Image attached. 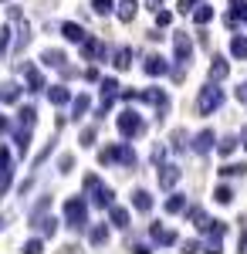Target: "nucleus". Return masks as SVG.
Segmentation results:
<instances>
[{"mask_svg": "<svg viewBox=\"0 0 247 254\" xmlns=\"http://www.w3.org/2000/svg\"><path fill=\"white\" fill-rule=\"evenodd\" d=\"M64 227L75 231V234H81V231L88 227V203H85L81 196H71V200L64 203Z\"/></svg>", "mask_w": 247, "mask_h": 254, "instance_id": "obj_1", "label": "nucleus"}, {"mask_svg": "<svg viewBox=\"0 0 247 254\" xmlns=\"http://www.w3.org/2000/svg\"><path fill=\"white\" fill-rule=\"evenodd\" d=\"M220 105H224V88L210 78L207 85L200 88V95H196V112H200V116H213Z\"/></svg>", "mask_w": 247, "mask_h": 254, "instance_id": "obj_2", "label": "nucleus"}, {"mask_svg": "<svg viewBox=\"0 0 247 254\" xmlns=\"http://www.w3.org/2000/svg\"><path fill=\"white\" fill-rule=\"evenodd\" d=\"M85 193L92 196V203H95V207H115V190L109 187V183H102L95 173L85 176Z\"/></svg>", "mask_w": 247, "mask_h": 254, "instance_id": "obj_3", "label": "nucleus"}, {"mask_svg": "<svg viewBox=\"0 0 247 254\" xmlns=\"http://www.w3.org/2000/svg\"><path fill=\"white\" fill-rule=\"evenodd\" d=\"M115 126H119L122 139H139L142 132H146V122H142V116H139L135 109H125V112H119Z\"/></svg>", "mask_w": 247, "mask_h": 254, "instance_id": "obj_4", "label": "nucleus"}, {"mask_svg": "<svg viewBox=\"0 0 247 254\" xmlns=\"http://www.w3.org/2000/svg\"><path fill=\"white\" fill-rule=\"evenodd\" d=\"M173 51H176V64H190V58H193V41H190V34H173Z\"/></svg>", "mask_w": 247, "mask_h": 254, "instance_id": "obj_5", "label": "nucleus"}, {"mask_svg": "<svg viewBox=\"0 0 247 254\" xmlns=\"http://www.w3.org/2000/svg\"><path fill=\"white\" fill-rule=\"evenodd\" d=\"M81 55H85V61H105V41L102 38H85L81 41Z\"/></svg>", "mask_w": 247, "mask_h": 254, "instance_id": "obj_6", "label": "nucleus"}, {"mask_svg": "<svg viewBox=\"0 0 247 254\" xmlns=\"http://www.w3.org/2000/svg\"><path fill=\"white\" fill-rule=\"evenodd\" d=\"M142 71H146L149 78H163V75H170V61L163 58V55H149L146 64H142Z\"/></svg>", "mask_w": 247, "mask_h": 254, "instance_id": "obj_7", "label": "nucleus"}, {"mask_svg": "<svg viewBox=\"0 0 247 254\" xmlns=\"http://www.w3.org/2000/svg\"><path fill=\"white\" fill-rule=\"evenodd\" d=\"M180 166H176V163H166V166H159V187H163V190H173V187H176V183H180Z\"/></svg>", "mask_w": 247, "mask_h": 254, "instance_id": "obj_8", "label": "nucleus"}, {"mask_svg": "<svg viewBox=\"0 0 247 254\" xmlns=\"http://www.w3.org/2000/svg\"><path fill=\"white\" fill-rule=\"evenodd\" d=\"M213 142H217V136H213V129H203V132H196V136H193V153L207 156L210 149H213Z\"/></svg>", "mask_w": 247, "mask_h": 254, "instance_id": "obj_9", "label": "nucleus"}, {"mask_svg": "<svg viewBox=\"0 0 247 254\" xmlns=\"http://www.w3.org/2000/svg\"><path fill=\"white\" fill-rule=\"evenodd\" d=\"M149 237L159 244V248H173V244H176V231H170V227H159V224H152V227H149Z\"/></svg>", "mask_w": 247, "mask_h": 254, "instance_id": "obj_10", "label": "nucleus"}, {"mask_svg": "<svg viewBox=\"0 0 247 254\" xmlns=\"http://www.w3.org/2000/svg\"><path fill=\"white\" fill-rule=\"evenodd\" d=\"M61 34L71 41V44H81V41L88 38V31H85L81 24H75V20H64V24H61Z\"/></svg>", "mask_w": 247, "mask_h": 254, "instance_id": "obj_11", "label": "nucleus"}, {"mask_svg": "<svg viewBox=\"0 0 247 254\" xmlns=\"http://www.w3.org/2000/svg\"><path fill=\"white\" fill-rule=\"evenodd\" d=\"M135 14H139V0H122V3L115 7V17L122 20V24H132Z\"/></svg>", "mask_w": 247, "mask_h": 254, "instance_id": "obj_12", "label": "nucleus"}, {"mask_svg": "<svg viewBox=\"0 0 247 254\" xmlns=\"http://www.w3.org/2000/svg\"><path fill=\"white\" fill-rule=\"evenodd\" d=\"M132 48L129 44H122V48H115V55H112V64L119 68V71H125V68H132Z\"/></svg>", "mask_w": 247, "mask_h": 254, "instance_id": "obj_13", "label": "nucleus"}, {"mask_svg": "<svg viewBox=\"0 0 247 254\" xmlns=\"http://www.w3.org/2000/svg\"><path fill=\"white\" fill-rule=\"evenodd\" d=\"M20 71H24V78H27V92H41V88H44V75H41L34 64H24Z\"/></svg>", "mask_w": 247, "mask_h": 254, "instance_id": "obj_14", "label": "nucleus"}, {"mask_svg": "<svg viewBox=\"0 0 247 254\" xmlns=\"http://www.w3.org/2000/svg\"><path fill=\"white\" fill-rule=\"evenodd\" d=\"M20 92H24V88H20L17 81H3V85H0V102H3V105H14L20 98Z\"/></svg>", "mask_w": 247, "mask_h": 254, "instance_id": "obj_15", "label": "nucleus"}, {"mask_svg": "<svg viewBox=\"0 0 247 254\" xmlns=\"http://www.w3.org/2000/svg\"><path fill=\"white\" fill-rule=\"evenodd\" d=\"M10 183V149L0 142V190Z\"/></svg>", "mask_w": 247, "mask_h": 254, "instance_id": "obj_16", "label": "nucleus"}, {"mask_svg": "<svg viewBox=\"0 0 247 254\" xmlns=\"http://www.w3.org/2000/svg\"><path fill=\"white\" fill-rule=\"evenodd\" d=\"M41 64H44V68H64V51H58V48H48V51L41 55Z\"/></svg>", "mask_w": 247, "mask_h": 254, "instance_id": "obj_17", "label": "nucleus"}, {"mask_svg": "<svg viewBox=\"0 0 247 254\" xmlns=\"http://www.w3.org/2000/svg\"><path fill=\"white\" fill-rule=\"evenodd\" d=\"M48 98H51V105H68L71 102V92H68V85H51L48 88Z\"/></svg>", "mask_w": 247, "mask_h": 254, "instance_id": "obj_18", "label": "nucleus"}, {"mask_svg": "<svg viewBox=\"0 0 247 254\" xmlns=\"http://www.w3.org/2000/svg\"><path fill=\"white\" fill-rule=\"evenodd\" d=\"M132 207L139 210V214H149V210H152V196H149V190H132Z\"/></svg>", "mask_w": 247, "mask_h": 254, "instance_id": "obj_19", "label": "nucleus"}, {"mask_svg": "<svg viewBox=\"0 0 247 254\" xmlns=\"http://www.w3.org/2000/svg\"><path fill=\"white\" fill-rule=\"evenodd\" d=\"M227 75H230L227 58H220V55H217V58H213V64H210V78H213V81H224Z\"/></svg>", "mask_w": 247, "mask_h": 254, "instance_id": "obj_20", "label": "nucleus"}, {"mask_svg": "<svg viewBox=\"0 0 247 254\" xmlns=\"http://www.w3.org/2000/svg\"><path fill=\"white\" fill-rule=\"evenodd\" d=\"M213 14H217V10H213L210 3H196V10H193V24H196V27H203V24L213 20Z\"/></svg>", "mask_w": 247, "mask_h": 254, "instance_id": "obj_21", "label": "nucleus"}, {"mask_svg": "<svg viewBox=\"0 0 247 254\" xmlns=\"http://www.w3.org/2000/svg\"><path fill=\"white\" fill-rule=\"evenodd\" d=\"M58 224H61L58 217H38V220H34V227H38L44 237H55L58 234Z\"/></svg>", "mask_w": 247, "mask_h": 254, "instance_id": "obj_22", "label": "nucleus"}, {"mask_svg": "<svg viewBox=\"0 0 247 254\" xmlns=\"http://www.w3.org/2000/svg\"><path fill=\"white\" fill-rule=\"evenodd\" d=\"M230 55L237 61H247V38L244 34H234V38H230Z\"/></svg>", "mask_w": 247, "mask_h": 254, "instance_id": "obj_23", "label": "nucleus"}, {"mask_svg": "<svg viewBox=\"0 0 247 254\" xmlns=\"http://www.w3.org/2000/svg\"><path fill=\"white\" fill-rule=\"evenodd\" d=\"M88 241H92V248H105V244H109V227H105V224H95L92 234H88Z\"/></svg>", "mask_w": 247, "mask_h": 254, "instance_id": "obj_24", "label": "nucleus"}, {"mask_svg": "<svg viewBox=\"0 0 247 254\" xmlns=\"http://www.w3.org/2000/svg\"><path fill=\"white\" fill-rule=\"evenodd\" d=\"M163 207H166V214H183V210H186V196L183 193H170V200H166Z\"/></svg>", "mask_w": 247, "mask_h": 254, "instance_id": "obj_25", "label": "nucleus"}, {"mask_svg": "<svg viewBox=\"0 0 247 254\" xmlns=\"http://www.w3.org/2000/svg\"><path fill=\"white\" fill-rule=\"evenodd\" d=\"M237 146H241V136H224L220 142H217V153H220V156H230Z\"/></svg>", "mask_w": 247, "mask_h": 254, "instance_id": "obj_26", "label": "nucleus"}, {"mask_svg": "<svg viewBox=\"0 0 247 254\" xmlns=\"http://www.w3.org/2000/svg\"><path fill=\"white\" fill-rule=\"evenodd\" d=\"M213 200H217L220 207H227V203H234V190H230L227 183H217V190H213Z\"/></svg>", "mask_w": 247, "mask_h": 254, "instance_id": "obj_27", "label": "nucleus"}, {"mask_svg": "<svg viewBox=\"0 0 247 254\" xmlns=\"http://www.w3.org/2000/svg\"><path fill=\"white\" fill-rule=\"evenodd\" d=\"M109 210H112V224L119 231H125V227H129V210H125V207H109Z\"/></svg>", "mask_w": 247, "mask_h": 254, "instance_id": "obj_28", "label": "nucleus"}, {"mask_svg": "<svg viewBox=\"0 0 247 254\" xmlns=\"http://www.w3.org/2000/svg\"><path fill=\"white\" fill-rule=\"evenodd\" d=\"M17 119H20V126L34 129V122H38V112H34V105H24V109L17 112Z\"/></svg>", "mask_w": 247, "mask_h": 254, "instance_id": "obj_29", "label": "nucleus"}, {"mask_svg": "<svg viewBox=\"0 0 247 254\" xmlns=\"http://www.w3.org/2000/svg\"><path fill=\"white\" fill-rule=\"evenodd\" d=\"M92 10L98 17H109V14H115V0H92Z\"/></svg>", "mask_w": 247, "mask_h": 254, "instance_id": "obj_30", "label": "nucleus"}, {"mask_svg": "<svg viewBox=\"0 0 247 254\" xmlns=\"http://www.w3.org/2000/svg\"><path fill=\"white\" fill-rule=\"evenodd\" d=\"M220 176L227 180V176H247V163H227V166H220Z\"/></svg>", "mask_w": 247, "mask_h": 254, "instance_id": "obj_31", "label": "nucleus"}, {"mask_svg": "<svg viewBox=\"0 0 247 254\" xmlns=\"http://www.w3.org/2000/svg\"><path fill=\"white\" fill-rule=\"evenodd\" d=\"M88 105H92V98L88 95H78V98H71V112H75V119H81L85 112H88Z\"/></svg>", "mask_w": 247, "mask_h": 254, "instance_id": "obj_32", "label": "nucleus"}, {"mask_svg": "<svg viewBox=\"0 0 247 254\" xmlns=\"http://www.w3.org/2000/svg\"><path fill=\"white\" fill-rule=\"evenodd\" d=\"M14 139H17V153H20V156H27V149H31V129L24 126V129H20Z\"/></svg>", "mask_w": 247, "mask_h": 254, "instance_id": "obj_33", "label": "nucleus"}, {"mask_svg": "<svg viewBox=\"0 0 247 254\" xmlns=\"http://www.w3.org/2000/svg\"><path fill=\"white\" fill-rule=\"evenodd\" d=\"M98 88H102V98H115V95H119V81H115V78H102V81H98Z\"/></svg>", "mask_w": 247, "mask_h": 254, "instance_id": "obj_34", "label": "nucleus"}, {"mask_svg": "<svg viewBox=\"0 0 247 254\" xmlns=\"http://www.w3.org/2000/svg\"><path fill=\"white\" fill-rule=\"evenodd\" d=\"M27 41H31V24H27V20H20V27H17V51L27 48Z\"/></svg>", "mask_w": 247, "mask_h": 254, "instance_id": "obj_35", "label": "nucleus"}, {"mask_svg": "<svg viewBox=\"0 0 247 254\" xmlns=\"http://www.w3.org/2000/svg\"><path fill=\"white\" fill-rule=\"evenodd\" d=\"M186 217H190L193 224H196V227H200V231H203V224H207L210 217L203 214V210H200V207H186Z\"/></svg>", "mask_w": 247, "mask_h": 254, "instance_id": "obj_36", "label": "nucleus"}, {"mask_svg": "<svg viewBox=\"0 0 247 254\" xmlns=\"http://www.w3.org/2000/svg\"><path fill=\"white\" fill-rule=\"evenodd\" d=\"M48 207H51V196H44V200H38V203H34V210H31V224H34L38 217H44V210H48Z\"/></svg>", "mask_w": 247, "mask_h": 254, "instance_id": "obj_37", "label": "nucleus"}, {"mask_svg": "<svg viewBox=\"0 0 247 254\" xmlns=\"http://www.w3.org/2000/svg\"><path fill=\"white\" fill-rule=\"evenodd\" d=\"M183 149H186V132L176 129V132H173V153H183Z\"/></svg>", "mask_w": 247, "mask_h": 254, "instance_id": "obj_38", "label": "nucleus"}, {"mask_svg": "<svg viewBox=\"0 0 247 254\" xmlns=\"http://www.w3.org/2000/svg\"><path fill=\"white\" fill-rule=\"evenodd\" d=\"M24 251H27V254H41V251H44V241H41V237H31V241L24 244Z\"/></svg>", "mask_w": 247, "mask_h": 254, "instance_id": "obj_39", "label": "nucleus"}, {"mask_svg": "<svg viewBox=\"0 0 247 254\" xmlns=\"http://www.w3.org/2000/svg\"><path fill=\"white\" fill-rule=\"evenodd\" d=\"M7 48H10V27H0V58L7 55Z\"/></svg>", "mask_w": 247, "mask_h": 254, "instance_id": "obj_40", "label": "nucleus"}, {"mask_svg": "<svg viewBox=\"0 0 247 254\" xmlns=\"http://www.w3.org/2000/svg\"><path fill=\"white\" fill-rule=\"evenodd\" d=\"M71 166H75V156H68V153H64V156L58 159V170H61V173H71Z\"/></svg>", "mask_w": 247, "mask_h": 254, "instance_id": "obj_41", "label": "nucleus"}, {"mask_svg": "<svg viewBox=\"0 0 247 254\" xmlns=\"http://www.w3.org/2000/svg\"><path fill=\"white\" fill-rule=\"evenodd\" d=\"M156 24H159V27H170L173 14H170V10H156Z\"/></svg>", "mask_w": 247, "mask_h": 254, "instance_id": "obj_42", "label": "nucleus"}, {"mask_svg": "<svg viewBox=\"0 0 247 254\" xmlns=\"http://www.w3.org/2000/svg\"><path fill=\"white\" fill-rule=\"evenodd\" d=\"M81 146H85V149L95 146V129H85V132H81Z\"/></svg>", "mask_w": 247, "mask_h": 254, "instance_id": "obj_43", "label": "nucleus"}, {"mask_svg": "<svg viewBox=\"0 0 247 254\" xmlns=\"http://www.w3.org/2000/svg\"><path fill=\"white\" fill-rule=\"evenodd\" d=\"M200 0H180V14H193Z\"/></svg>", "mask_w": 247, "mask_h": 254, "instance_id": "obj_44", "label": "nucleus"}, {"mask_svg": "<svg viewBox=\"0 0 247 254\" xmlns=\"http://www.w3.org/2000/svg\"><path fill=\"white\" fill-rule=\"evenodd\" d=\"M237 102H244V105H247V81L237 85Z\"/></svg>", "mask_w": 247, "mask_h": 254, "instance_id": "obj_45", "label": "nucleus"}, {"mask_svg": "<svg viewBox=\"0 0 247 254\" xmlns=\"http://www.w3.org/2000/svg\"><path fill=\"white\" fill-rule=\"evenodd\" d=\"M142 3H146L149 10H159V7H163V0H142Z\"/></svg>", "mask_w": 247, "mask_h": 254, "instance_id": "obj_46", "label": "nucleus"}, {"mask_svg": "<svg viewBox=\"0 0 247 254\" xmlns=\"http://www.w3.org/2000/svg\"><path fill=\"white\" fill-rule=\"evenodd\" d=\"M10 129V122H7V116H0V132H7Z\"/></svg>", "mask_w": 247, "mask_h": 254, "instance_id": "obj_47", "label": "nucleus"}, {"mask_svg": "<svg viewBox=\"0 0 247 254\" xmlns=\"http://www.w3.org/2000/svg\"><path fill=\"white\" fill-rule=\"evenodd\" d=\"M241 146H244V149H247V126H244V129H241Z\"/></svg>", "mask_w": 247, "mask_h": 254, "instance_id": "obj_48", "label": "nucleus"}, {"mask_svg": "<svg viewBox=\"0 0 247 254\" xmlns=\"http://www.w3.org/2000/svg\"><path fill=\"white\" fill-rule=\"evenodd\" d=\"M3 224H7V220H3V217H0V231H3Z\"/></svg>", "mask_w": 247, "mask_h": 254, "instance_id": "obj_49", "label": "nucleus"}]
</instances>
